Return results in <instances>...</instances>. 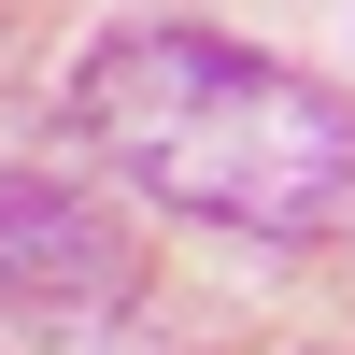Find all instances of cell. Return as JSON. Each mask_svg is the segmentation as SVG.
Segmentation results:
<instances>
[{
  "label": "cell",
  "mask_w": 355,
  "mask_h": 355,
  "mask_svg": "<svg viewBox=\"0 0 355 355\" xmlns=\"http://www.w3.org/2000/svg\"><path fill=\"white\" fill-rule=\"evenodd\" d=\"M71 142L157 214L242 242H355V100L214 28H100L71 71Z\"/></svg>",
  "instance_id": "1"
},
{
  "label": "cell",
  "mask_w": 355,
  "mask_h": 355,
  "mask_svg": "<svg viewBox=\"0 0 355 355\" xmlns=\"http://www.w3.org/2000/svg\"><path fill=\"white\" fill-rule=\"evenodd\" d=\"M142 299V242L57 171H0V313H114Z\"/></svg>",
  "instance_id": "2"
}]
</instances>
